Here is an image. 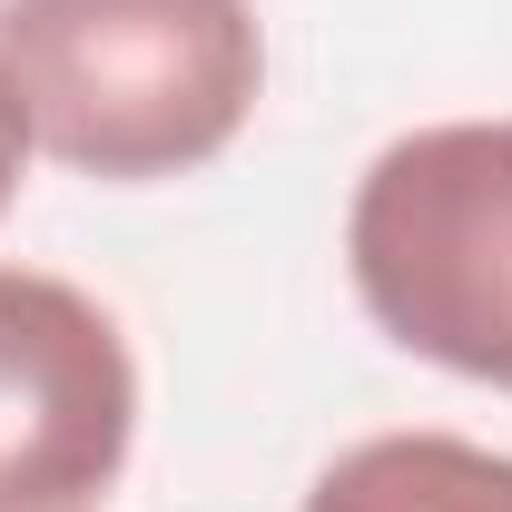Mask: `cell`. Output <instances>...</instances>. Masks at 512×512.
Returning a JSON list of instances; mask_svg holds the SVG:
<instances>
[{
	"mask_svg": "<svg viewBox=\"0 0 512 512\" xmlns=\"http://www.w3.org/2000/svg\"><path fill=\"white\" fill-rule=\"evenodd\" d=\"M306 512H512V453L463 434H375L316 473Z\"/></svg>",
	"mask_w": 512,
	"mask_h": 512,
	"instance_id": "277c9868",
	"label": "cell"
},
{
	"mask_svg": "<svg viewBox=\"0 0 512 512\" xmlns=\"http://www.w3.org/2000/svg\"><path fill=\"white\" fill-rule=\"evenodd\" d=\"M138 444V365L99 296L0 266V512H99Z\"/></svg>",
	"mask_w": 512,
	"mask_h": 512,
	"instance_id": "3957f363",
	"label": "cell"
},
{
	"mask_svg": "<svg viewBox=\"0 0 512 512\" xmlns=\"http://www.w3.org/2000/svg\"><path fill=\"white\" fill-rule=\"evenodd\" d=\"M0 89L79 178L148 188L207 168L266 89L247 0H0Z\"/></svg>",
	"mask_w": 512,
	"mask_h": 512,
	"instance_id": "6da1fadb",
	"label": "cell"
},
{
	"mask_svg": "<svg viewBox=\"0 0 512 512\" xmlns=\"http://www.w3.org/2000/svg\"><path fill=\"white\" fill-rule=\"evenodd\" d=\"M345 266L404 355L512 394V119L394 138L345 207Z\"/></svg>",
	"mask_w": 512,
	"mask_h": 512,
	"instance_id": "7a4b0ae2",
	"label": "cell"
},
{
	"mask_svg": "<svg viewBox=\"0 0 512 512\" xmlns=\"http://www.w3.org/2000/svg\"><path fill=\"white\" fill-rule=\"evenodd\" d=\"M20 148H30V128H20V109H10V89H0V207L20 197Z\"/></svg>",
	"mask_w": 512,
	"mask_h": 512,
	"instance_id": "5b68a950",
	"label": "cell"
}]
</instances>
